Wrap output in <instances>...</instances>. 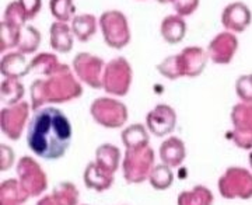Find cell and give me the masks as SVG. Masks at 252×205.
Wrapping results in <instances>:
<instances>
[{
    "instance_id": "34",
    "label": "cell",
    "mask_w": 252,
    "mask_h": 205,
    "mask_svg": "<svg viewBox=\"0 0 252 205\" xmlns=\"http://www.w3.org/2000/svg\"><path fill=\"white\" fill-rule=\"evenodd\" d=\"M251 166H252V153H251Z\"/></svg>"
},
{
    "instance_id": "26",
    "label": "cell",
    "mask_w": 252,
    "mask_h": 205,
    "mask_svg": "<svg viewBox=\"0 0 252 205\" xmlns=\"http://www.w3.org/2000/svg\"><path fill=\"white\" fill-rule=\"evenodd\" d=\"M172 181H174V174L170 166L167 164H158L150 171V183L156 190H165L171 186Z\"/></svg>"
},
{
    "instance_id": "18",
    "label": "cell",
    "mask_w": 252,
    "mask_h": 205,
    "mask_svg": "<svg viewBox=\"0 0 252 205\" xmlns=\"http://www.w3.org/2000/svg\"><path fill=\"white\" fill-rule=\"evenodd\" d=\"M160 156H161L164 164H167L170 167L178 166L185 158V145L178 138H168L161 145Z\"/></svg>"
},
{
    "instance_id": "7",
    "label": "cell",
    "mask_w": 252,
    "mask_h": 205,
    "mask_svg": "<svg viewBox=\"0 0 252 205\" xmlns=\"http://www.w3.org/2000/svg\"><path fill=\"white\" fill-rule=\"evenodd\" d=\"M238 49V38L234 33H219L207 45L209 59L217 65H228L233 61Z\"/></svg>"
},
{
    "instance_id": "8",
    "label": "cell",
    "mask_w": 252,
    "mask_h": 205,
    "mask_svg": "<svg viewBox=\"0 0 252 205\" xmlns=\"http://www.w3.org/2000/svg\"><path fill=\"white\" fill-rule=\"evenodd\" d=\"M177 55V62L180 68L181 78H196L200 73H203L209 62L207 51L202 49L200 46H187Z\"/></svg>"
},
{
    "instance_id": "11",
    "label": "cell",
    "mask_w": 252,
    "mask_h": 205,
    "mask_svg": "<svg viewBox=\"0 0 252 205\" xmlns=\"http://www.w3.org/2000/svg\"><path fill=\"white\" fill-rule=\"evenodd\" d=\"M28 110H30V106L26 101L1 110V126H3V131L9 135V138L18 139L23 124L27 120Z\"/></svg>"
},
{
    "instance_id": "13",
    "label": "cell",
    "mask_w": 252,
    "mask_h": 205,
    "mask_svg": "<svg viewBox=\"0 0 252 205\" xmlns=\"http://www.w3.org/2000/svg\"><path fill=\"white\" fill-rule=\"evenodd\" d=\"M49 42L51 48L58 54H67L73 49L74 34L67 23L55 21L49 28Z\"/></svg>"
},
{
    "instance_id": "10",
    "label": "cell",
    "mask_w": 252,
    "mask_h": 205,
    "mask_svg": "<svg viewBox=\"0 0 252 205\" xmlns=\"http://www.w3.org/2000/svg\"><path fill=\"white\" fill-rule=\"evenodd\" d=\"M147 128L157 136L170 134L175 128L177 114L174 108L167 104H158L147 114Z\"/></svg>"
},
{
    "instance_id": "32",
    "label": "cell",
    "mask_w": 252,
    "mask_h": 205,
    "mask_svg": "<svg viewBox=\"0 0 252 205\" xmlns=\"http://www.w3.org/2000/svg\"><path fill=\"white\" fill-rule=\"evenodd\" d=\"M18 3L24 10L28 21L34 20L42 9V0H18Z\"/></svg>"
},
{
    "instance_id": "3",
    "label": "cell",
    "mask_w": 252,
    "mask_h": 205,
    "mask_svg": "<svg viewBox=\"0 0 252 205\" xmlns=\"http://www.w3.org/2000/svg\"><path fill=\"white\" fill-rule=\"evenodd\" d=\"M105 44L112 49H124L130 42V27L127 17L119 10H107L98 18Z\"/></svg>"
},
{
    "instance_id": "19",
    "label": "cell",
    "mask_w": 252,
    "mask_h": 205,
    "mask_svg": "<svg viewBox=\"0 0 252 205\" xmlns=\"http://www.w3.org/2000/svg\"><path fill=\"white\" fill-rule=\"evenodd\" d=\"M62 66L63 63L59 62L58 56L55 54H49V52L38 54L30 61V72L44 75L45 78L55 75Z\"/></svg>"
},
{
    "instance_id": "28",
    "label": "cell",
    "mask_w": 252,
    "mask_h": 205,
    "mask_svg": "<svg viewBox=\"0 0 252 205\" xmlns=\"http://www.w3.org/2000/svg\"><path fill=\"white\" fill-rule=\"evenodd\" d=\"M21 30L23 28L14 27V26H10L7 23L1 21V31H0V36H1L0 51L1 52H6L7 49H11V48H17Z\"/></svg>"
},
{
    "instance_id": "25",
    "label": "cell",
    "mask_w": 252,
    "mask_h": 205,
    "mask_svg": "<svg viewBox=\"0 0 252 205\" xmlns=\"http://www.w3.org/2000/svg\"><path fill=\"white\" fill-rule=\"evenodd\" d=\"M97 163L114 173L119 163V151L117 149V146L112 145L99 146L97 151Z\"/></svg>"
},
{
    "instance_id": "16",
    "label": "cell",
    "mask_w": 252,
    "mask_h": 205,
    "mask_svg": "<svg viewBox=\"0 0 252 205\" xmlns=\"http://www.w3.org/2000/svg\"><path fill=\"white\" fill-rule=\"evenodd\" d=\"M99 23L97 17L90 13H84V14H77L73 18L70 23V27L74 37L80 41V42H87L90 41L93 37L95 36L97 28Z\"/></svg>"
},
{
    "instance_id": "17",
    "label": "cell",
    "mask_w": 252,
    "mask_h": 205,
    "mask_svg": "<svg viewBox=\"0 0 252 205\" xmlns=\"http://www.w3.org/2000/svg\"><path fill=\"white\" fill-rule=\"evenodd\" d=\"M112 174H114L112 171L102 167L98 163H90L84 173L86 186L89 188L98 190V191L107 190L114 180Z\"/></svg>"
},
{
    "instance_id": "23",
    "label": "cell",
    "mask_w": 252,
    "mask_h": 205,
    "mask_svg": "<svg viewBox=\"0 0 252 205\" xmlns=\"http://www.w3.org/2000/svg\"><path fill=\"white\" fill-rule=\"evenodd\" d=\"M49 10L55 21L72 23L76 14V6L73 0H49Z\"/></svg>"
},
{
    "instance_id": "21",
    "label": "cell",
    "mask_w": 252,
    "mask_h": 205,
    "mask_svg": "<svg viewBox=\"0 0 252 205\" xmlns=\"http://www.w3.org/2000/svg\"><path fill=\"white\" fill-rule=\"evenodd\" d=\"M24 96V86L20 79L4 78L0 84V98L7 106H16L21 103L20 100Z\"/></svg>"
},
{
    "instance_id": "14",
    "label": "cell",
    "mask_w": 252,
    "mask_h": 205,
    "mask_svg": "<svg viewBox=\"0 0 252 205\" xmlns=\"http://www.w3.org/2000/svg\"><path fill=\"white\" fill-rule=\"evenodd\" d=\"M237 183H220L221 196L227 198H251L252 197V176L244 169H231Z\"/></svg>"
},
{
    "instance_id": "5",
    "label": "cell",
    "mask_w": 252,
    "mask_h": 205,
    "mask_svg": "<svg viewBox=\"0 0 252 205\" xmlns=\"http://www.w3.org/2000/svg\"><path fill=\"white\" fill-rule=\"evenodd\" d=\"M105 65L102 58L89 52H80L73 58L72 69L77 79L93 89H102Z\"/></svg>"
},
{
    "instance_id": "9",
    "label": "cell",
    "mask_w": 252,
    "mask_h": 205,
    "mask_svg": "<svg viewBox=\"0 0 252 205\" xmlns=\"http://www.w3.org/2000/svg\"><path fill=\"white\" fill-rule=\"evenodd\" d=\"M221 24L230 33H244L251 26V9L243 1H233L227 4L221 11Z\"/></svg>"
},
{
    "instance_id": "4",
    "label": "cell",
    "mask_w": 252,
    "mask_h": 205,
    "mask_svg": "<svg viewBox=\"0 0 252 205\" xmlns=\"http://www.w3.org/2000/svg\"><path fill=\"white\" fill-rule=\"evenodd\" d=\"M133 79L132 66L124 56H117L105 65L102 89L112 96H126Z\"/></svg>"
},
{
    "instance_id": "20",
    "label": "cell",
    "mask_w": 252,
    "mask_h": 205,
    "mask_svg": "<svg viewBox=\"0 0 252 205\" xmlns=\"http://www.w3.org/2000/svg\"><path fill=\"white\" fill-rule=\"evenodd\" d=\"M231 118L234 126L237 128V132L247 138H252V104L247 103H240L233 108ZM238 135V136H240Z\"/></svg>"
},
{
    "instance_id": "15",
    "label": "cell",
    "mask_w": 252,
    "mask_h": 205,
    "mask_svg": "<svg viewBox=\"0 0 252 205\" xmlns=\"http://www.w3.org/2000/svg\"><path fill=\"white\" fill-rule=\"evenodd\" d=\"M160 34L167 44L177 45L184 41L187 34V23L178 14H170L162 18Z\"/></svg>"
},
{
    "instance_id": "22",
    "label": "cell",
    "mask_w": 252,
    "mask_h": 205,
    "mask_svg": "<svg viewBox=\"0 0 252 205\" xmlns=\"http://www.w3.org/2000/svg\"><path fill=\"white\" fill-rule=\"evenodd\" d=\"M41 45V33L34 26H26L21 30V36L18 41L17 49L18 52L24 55H31L36 52V49Z\"/></svg>"
},
{
    "instance_id": "24",
    "label": "cell",
    "mask_w": 252,
    "mask_h": 205,
    "mask_svg": "<svg viewBox=\"0 0 252 205\" xmlns=\"http://www.w3.org/2000/svg\"><path fill=\"white\" fill-rule=\"evenodd\" d=\"M122 142L127 146V149H140L149 142L147 132L142 124H136L126 128L122 132Z\"/></svg>"
},
{
    "instance_id": "30",
    "label": "cell",
    "mask_w": 252,
    "mask_h": 205,
    "mask_svg": "<svg viewBox=\"0 0 252 205\" xmlns=\"http://www.w3.org/2000/svg\"><path fill=\"white\" fill-rule=\"evenodd\" d=\"M235 91L237 96L243 103L252 104V73L241 75L235 82Z\"/></svg>"
},
{
    "instance_id": "27",
    "label": "cell",
    "mask_w": 252,
    "mask_h": 205,
    "mask_svg": "<svg viewBox=\"0 0 252 205\" xmlns=\"http://www.w3.org/2000/svg\"><path fill=\"white\" fill-rule=\"evenodd\" d=\"M3 23H7L10 26H14V27H26L28 20L26 17V13H24V10L23 7L20 6V3H18V0H14V1H11L9 3L7 6H6V10H4V14H3V20H1Z\"/></svg>"
},
{
    "instance_id": "12",
    "label": "cell",
    "mask_w": 252,
    "mask_h": 205,
    "mask_svg": "<svg viewBox=\"0 0 252 205\" xmlns=\"http://www.w3.org/2000/svg\"><path fill=\"white\" fill-rule=\"evenodd\" d=\"M0 73L3 78H11V79H23L30 75V62L27 61L26 55L21 52H9L3 55L0 62Z\"/></svg>"
},
{
    "instance_id": "31",
    "label": "cell",
    "mask_w": 252,
    "mask_h": 205,
    "mask_svg": "<svg viewBox=\"0 0 252 205\" xmlns=\"http://www.w3.org/2000/svg\"><path fill=\"white\" fill-rule=\"evenodd\" d=\"M199 3H200V0H175L172 3V6L178 16L188 17L198 10Z\"/></svg>"
},
{
    "instance_id": "6",
    "label": "cell",
    "mask_w": 252,
    "mask_h": 205,
    "mask_svg": "<svg viewBox=\"0 0 252 205\" xmlns=\"http://www.w3.org/2000/svg\"><path fill=\"white\" fill-rule=\"evenodd\" d=\"M91 114L101 125L108 128H118L126 121L127 110L115 98L99 97L94 100L91 106Z\"/></svg>"
},
{
    "instance_id": "1",
    "label": "cell",
    "mask_w": 252,
    "mask_h": 205,
    "mask_svg": "<svg viewBox=\"0 0 252 205\" xmlns=\"http://www.w3.org/2000/svg\"><path fill=\"white\" fill-rule=\"evenodd\" d=\"M73 138L70 120L59 108L48 106L34 110L27 128V145L35 156L59 161L69 151Z\"/></svg>"
},
{
    "instance_id": "2",
    "label": "cell",
    "mask_w": 252,
    "mask_h": 205,
    "mask_svg": "<svg viewBox=\"0 0 252 205\" xmlns=\"http://www.w3.org/2000/svg\"><path fill=\"white\" fill-rule=\"evenodd\" d=\"M31 101L32 108L38 110L46 103H64L83 94V87L72 69L63 63V66L52 76L38 79L31 83Z\"/></svg>"
},
{
    "instance_id": "33",
    "label": "cell",
    "mask_w": 252,
    "mask_h": 205,
    "mask_svg": "<svg viewBox=\"0 0 252 205\" xmlns=\"http://www.w3.org/2000/svg\"><path fill=\"white\" fill-rule=\"evenodd\" d=\"M157 3H160V4H168V3H174L175 0H156Z\"/></svg>"
},
{
    "instance_id": "29",
    "label": "cell",
    "mask_w": 252,
    "mask_h": 205,
    "mask_svg": "<svg viewBox=\"0 0 252 205\" xmlns=\"http://www.w3.org/2000/svg\"><path fill=\"white\" fill-rule=\"evenodd\" d=\"M158 73L170 79V81H177L181 78L180 68H178V62H177V55H171V56H167L165 59H162L161 62L157 65L156 68Z\"/></svg>"
}]
</instances>
